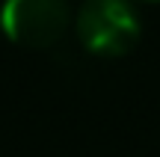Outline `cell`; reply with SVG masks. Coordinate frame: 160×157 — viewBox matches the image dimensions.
I'll return each mask as SVG.
<instances>
[{"mask_svg":"<svg viewBox=\"0 0 160 157\" xmlns=\"http://www.w3.org/2000/svg\"><path fill=\"white\" fill-rule=\"evenodd\" d=\"M71 9L65 0H6L0 9V27L24 47H51L65 36Z\"/></svg>","mask_w":160,"mask_h":157,"instance_id":"2","label":"cell"},{"mask_svg":"<svg viewBox=\"0 0 160 157\" xmlns=\"http://www.w3.org/2000/svg\"><path fill=\"white\" fill-rule=\"evenodd\" d=\"M77 39L98 56H122L139 42L142 21L131 0H83L77 9Z\"/></svg>","mask_w":160,"mask_h":157,"instance_id":"1","label":"cell"}]
</instances>
